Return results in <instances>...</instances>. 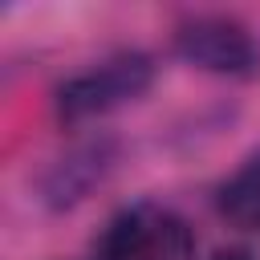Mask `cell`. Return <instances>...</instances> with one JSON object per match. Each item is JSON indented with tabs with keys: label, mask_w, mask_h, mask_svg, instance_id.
Here are the masks:
<instances>
[{
	"label": "cell",
	"mask_w": 260,
	"mask_h": 260,
	"mask_svg": "<svg viewBox=\"0 0 260 260\" xmlns=\"http://www.w3.org/2000/svg\"><path fill=\"white\" fill-rule=\"evenodd\" d=\"M154 81V61L138 49L130 53H114L81 73H73L69 81L57 85V118L61 122H85L98 114H110L126 102H138Z\"/></svg>",
	"instance_id": "cell-1"
},
{
	"label": "cell",
	"mask_w": 260,
	"mask_h": 260,
	"mask_svg": "<svg viewBox=\"0 0 260 260\" xmlns=\"http://www.w3.org/2000/svg\"><path fill=\"white\" fill-rule=\"evenodd\" d=\"M195 236L187 219L162 203H130L122 207L98 240V260H187Z\"/></svg>",
	"instance_id": "cell-2"
},
{
	"label": "cell",
	"mask_w": 260,
	"mask_h": 260,
	"mask_svg": "<svg viewBox=\"0 0 260 260\" xmlns=\"http://www.w3.org/2000/svg\"><path fill=\"white\" fill-rule=\"evenodd\" d=\"M175 53L203 69V73H223V77H240L252 73L256 65V41L252 32L223 12H195L187 20L175 24Z\"/></svg>",
	"instance_id": "cell-3"
},
{
	"label": "cell",
	"mask_w": 260,
	"mask_h": 260,
	"mask_svg": "<svg viewBox=\"0 0 260 260\" xmlns=\"http://www.w3.org/2000/svg\"><path fill=\"white\" fill-rule=\"evenodd\" d=\"M114 162H118V142L110 134L73 142L65 154H57L45 167V175H41V203L53 207V211H69V207L85 203L110 179Z\"/></svg>",
	"instance_id": "cell-4"
},
{
	"label": "cell",
	"mask_w": 260,
	"mask_h": 260,
	"mask_svg": "<svg viewBox=\"0 0 260 260\" xmlns=\"http://www.w3.org/2000/svg\"><path fill=\"white\" fill-rule=\"evenodd\" d=\"M215 211L240 232H256L260 228V154H248L215 187Z\"/></svg>",
	"instance_id": "cell-5"
},
{
	"label": "cell",
	"mask_w": 260,
	"mask_h": 260,
	"mask_svg": "<svg viewBox=\"0 0 260 260\" xmlns=\"http://www.w3.org/2000/svg\"><path fill=\"white\" fill-rule=\"evenodd\" d=\"M215 260H252V256L240 252V248H223V252H215Z\"/></svg>",
	"instance_id": "cell-6"
}]
</instances>
